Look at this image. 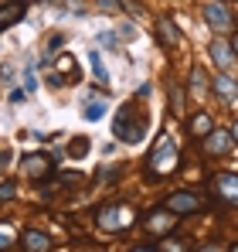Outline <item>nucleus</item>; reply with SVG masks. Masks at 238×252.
Segmentation results:
<instances>
[{
  "label": "nucleus",
  "mask_w": 238,
  "mask_h": 252,
  "mask_svg": "<svg viewBox=\"0 0 238 252\" xmlns=\"http://www.w3.org/2000/svg\"><path fill=\"white\" fill-rule=\"evenodd\" d=\"M147 126H150V116H143L133 102H126V106L116 113L113 129H116L119 140H126V143H140V140L147 136Z\"/></svg>",
  "instance_id": "1"
},
{
  "label": "nucleus",
  "mask_w": 238,
  "mask_h": 252,
  "mask_svg": "<svg viewBox=\"0 0 238 252\" xmlns=\"http://www.w3.org/2000/svg\"><path fill=\"white\" fill-rule=\"evenodd\" d=\"M180 164V150L170 143V140H163L157 150H153V157H150V167H147V177L150 181H157V177H167V174H174Z\"/></svg>",
  "instance_id": "2"
},
{
  "label": "nucleus",
  "mask_w": 238,
  "mask_h": 252,
  "mask_svg": "<svg viewBox=\"0 0 238 252\" xmlns=\"http://www.w3.org/2000/svg\"><path fill=\"white\" fill-rule=\"evenodd\" d=\"M129 208H122V205H106V208L99 211V228L102 232H126L129 228Z\"/></svg>",
  "instance_id": "3"
},
{
  "label": "nucleus",
  "mask_w": 238,
  "mask_h": 252,
  "mask_svg": "<svg viewBox=\"0 0 238 252\" xmlns=\"http://www.w3.org/2000/svg\"><path fill=\"white\" fill-rule=\"evenodd\" d=\"M204 21H208V28L211 31H232L235 28V17H232V10L228 7H221V3H204Z\"/></svg>",
  "instance_id": "4"
},
{
  "label": "nucleus",
  "mask_w": 238,
  "mask_h": 252,
  "mask_svg": "<svg viewBox=\"0 0 238 252\" xmlns=\"http://www.w3.org/2000/svg\"><path fill=\"white\" fill-rule=\"evenodd\" d=\"M163 208H170L174 215H191V211L201 208V201H198V194H191V191H174Z\"/></svg>",
  "instance_id": "5"
},
{
  "label": "nucleus",
  "mask_w": 238,
  "mask_h": 252,
  "mask_svg": "<svg viewBox=\"0 0 238 252\" xmlns=\"http://www.w3.org/2000/svg\"><path fill=\"white\" fill-rule=\"evenodd\" d=\"M177 225V215L170 208H157L147 215V232H153V235H163V232H170Z\"/></svg>",
  "instance_id": "6"
},
{
  "label": "nucleus",
  "mask_w": 238,
  "mask_h": 252,
  "mask_svg": "<svg viewBox=\"0 0 238 252\" xmlns=\"http://www.w3.org/2000/svg\"><path fill=\"white\" fill-rule=\"evenodd\" d=\"M24 174L34 177V181H44V177L51 174V160H48L44 154H28V157H24Z\"/></svg>",
  "instance_id": "7"
},
{
  "label": "nucleus",
  "mask_w": 238,
  "mask_h": 252,
  "mask_svg": "<svg viewBox=\"0 0 238 252\" xmlns=\"http://www.w3.org/2000/svg\"><path fill=\"white\" fill-rule=\"evenodd\" d=\"M21 246H24V252H51V235H44L38 228H28L21 235Z\"/></svg>",
  "instance_id": "8"
},
{
  "label": "nucleus",
  "mask_w": 238,
  "mask_h": 252,
  "mask_svg": "<svg viewBox=\"0 0 238 252\" xmlns=\"http://www.w3.org/2000/svg\"><path fill=\"white\" fill-rule=\"evenodd\" d=\"M232 143H235V140H232L228 133H221V129H211V133L204 136V150H208V154H214V157L228 154V150H232Z\"/></svg>",
  "instance_id": "9"
},
{
  "label": "nucleus",
  "mask_w": 238,
  "mask_h": 252,
  "mask_svg": "<svg viewBox=\"0 0 238 252\" xmlns=\"http://www.w3.org/2000/svg\"><path fill=\"white\" fill-rule=\"evenodd\" d=\"M211 184L225 201H238V174H218Z\"/></svg>",
  "instance_id": "10"
},
{
  "label": "nucleus",
  "mask_w": 238,
  "mask_h": 252,
  "mask_svg": "<svg viewBox=\"0 0 238 252\" xmlns=\"http://www.w3.org/2000/svg\"><path fill=\"white\" fill-rule=\"evenodd\" d=\"M214 92H218V99H225V102H235L238 99V82L225 72V75H218L214 79Z\"/></svg>",
  "instance_id": "11"
},
{
  "label": "nucleus",
  "mask_w": 238,
  "mask_h": 252,
  "mask_svg": "<svg viewBox=\"0 0 238 252\" xmlns=\"http://www.w3.org/2000/svg\"><path fill=\"white\" fill-rule=\"evenodd\" d=\"M208 51H211V58H214V65H218V68H228V65H232V58H235L232 44L221 41V38H218V41H211V48H208Z\"/></svg>",
  "instance_id": "12"
},
{
  "label": "nucleus",
  "mask_w": 238,
  "mask_h": 252,
  "mask_svg": "<svg viewBox=\"0 0 238 252\" xmlns=\"http://www.w3.org/2000/svg\"><path fill=\"white\" fill-rule=\"evenodd\" d=\"M157 34H160V41L167 44V48L180 44V31H177V24H174L170 17H160V21H157Z\"/></svg>",
  "instance_id": "13"
},
{
  "label": "nucleus",
  "mask_w": 238,
  "mask_h": 252,
  "mask_svg": "<svg viewBox=\"0 0 238 252\" xmlns=\"http://www.w3.org/2000/svg\"><path fill=\"white\" fill-rule=\"evenodd\" d=\"M24 17V3L21 0H14V3H3L0 7V28H10V24H17Z\"/></svg>",
  "instance_id": "14"
},
{
  "label": "nucleus",
  "mask_w": 238,
  "mask_h": 252,
  "mask_svg": "<svg viewBox=\"0 0 238 252\" xmlns=\"http://www.w3.org/2000/svg\"><path fill=\"white\" fill-rule=\"evenodd\" d=\"M187 129H191V136H201V140H204V136L214 129V123H211L208 113H194V116L187 120Z\"/></svg>",
  "instance_id": "15"
},
{
  "label": "nucleus",
  "mask_w": 238,
  "mask_h": 252,
  "mask_svg": "<svg viewBox=\"0 0 238 252\" xmlns=\"http://www.w3.org/2000/svg\"><path fill=\"white\" fill-rule=\"evenodd\" d=\"M208 72H204V68H194V72H191V92H194V95H204V92H208Z\"/></svg>",
  "instance_id": "16"
},
{
  "label": "nucleus",
  "mask_w": 238,
  "mask_h": 252,
  "mask_svg": "<svg viewBox=\"0 0 238 252\" xmlns=\"http://www.w3.org/2000/svg\"><path fill=\"white\" fill-rule=\"evenodd\" d=\"M89 147H92L89 136H75V140L68 143V157H72V160H82V157L89 154Z\"/></svg>",
  "instance_id": "17"
},
{
  "label": "nucleus",
  "mask_w": 238,
  "mask_h": 252,
  "mask_svg": "<svg viewBox=\"0 0 238 252\" xmlns=\"http://www.w3.org/2000/svg\"><path fill=\"white\" fill-rule=\"evenodd\" d=\"M58 68H61V72H68V85L79 82V65H75V58H72V55H61V58H58Z\"/></svg>",
  "instance_id": "18"
},
{
  "label": "nucleus",
  "mask_w": 238,
  "mask_h": 252,
  "mask_svg": "<svg viewBox=\"0 0 238 252\" xmlns=\"http://www.w3.org/2000/svg\"><path fill=\"white\" fill-rule=\"evenodd\" d=\"M102 113H106V102H102V99H95V102L89 99V106L82 109V116H85V120H92V123H95V120H102Z\"/></svg>",
  "instance_id": "19"
},
{
  "label": "nucleus",
  "mask_w": 238,
  "mask_h": 252,
  "mask_svg": "<svg viewBox=\"0 0 238 252\" xmlns=\"http://www.w3.org/2000/svg\"><path fill=\"white\" fill-rule=\"evenodd\" d=\"M170 106H174V113H177V116L184 113V89H180L177 82L170 85Z\"/></svg>",
  "instance_id": "20"
},
{
  "label": "nucleus",
  "mask_w": 238,
  "mask_h": 252,
  "mask_svg": "<svg viewBox=\"0 0 238 252\" xmlns=\"http://www.w3.org/2000/svg\"><path fill=\"white\" fill-rule=\"evenodd\" d=\"M92 72H95V82H99V85L109 82V75H106V68H102V58H99V51H92Z\"/></svg>",
  "instance_id": "21"
},
{
  "label": "nucleus",
  "mask_w": 238,
  "mask_h": 252,
  "mask_svg": "<svg viewBox=\"0 0 238 252\" xmlns=\"http://www.w3.org/2000/svg\"><path fill=\"white\" fill-rule=\"evenodd\" d=\"M163 252H191V249H187L184 239H167V242H163Z\"/></svg>",
  "instance_id": "22"
},
{
  "label": "nucleus",
  "mask_w": 238,
  "mask_h": 252,
  "mask_svg": "<svg viewBox=\"0 0 238 252\" xmlns=\"http://www.w3.org/2000/svg\"><path fill=\"white\" fill-rule=\"evenodd\" d=\"M14 194H17V188H14V181H3V184H0V201H10Z\"/></svg>",
  "instance_id": "23"
},
{
  "label": "nucleus",
  "mask_w": 238,
  "mask_h": 252,
  "mask_svg": "<svg viewBox=\"0 0 238 252\" xmlns=\"http://www.w3.org/2000/svg\"><path fill=\"white\" fill-rule=\"evenodd\" d=\"M3 246H10V235H7V232H0V249H3Z\"/></svg>",
  "instance_id": "24"
},
{
  "label": "nucleus",
  "mask_w": 238,
  "mask_h": 252,
  "mask_svg": "<svg viewBox=\"0 0 238 252\" xmlns=\"http://www.w3.org/2000/svg\"><path fill=\"white\" fill-rule=\"evenodd\" d=\"M102 7H106V10H116L119 3H116V0H102Z\"/></svg>",
  "instance_id": "25"
},
{
  "label": "nucleus",
  "mask_w": 238,
  "mask_h": 252,
  "mask_svg": "<svg viewBox=\"0 0 238 252\" xmlns=\"http://www.w3.org/2000/svg\"><path fill=\"white\" fill-rule=\"evenodd\" d=\"M228 44H232V51H235V55H238V31H235V34H232V41H228Z\"/></svg>",
  "instance_id": "26"
},
{
  "label": "nucleus",
  "mask_w": 238,
  "mask_h": 252,
  "mask_svg": "<svg viewBox=\"0 0 238 252\" xmlns=\"http://www.w3.org/2000/svg\"><path fill=\"white\" fill-rule=\"evenodd\" d=\"M10 164V154H0V167H7Z\"/></svg>",
  "instance_id": "27"
},
{
  "label": "nucleus",
  "mask_w": 238,
  "mask_h": 252,
  "mask_svg": "<svg viewBox=\"0 0 238 252\" xmlns=\"http://www.w3.org/2000/svg\"><path fill=\"white\" fill-rule=\"evenodd\" d=\"M232 140H235V143H238V120H235V123H232Z\"/></svg>",
  "instance_id": "28"
},
{
  "label": "nucleus",
  "mask_w": 238,
  "mask_h": 252,
  "mask_svg": "<svg viewBox=\"0 0 238 252\" xmlns=\"http://www.w3.org/2000/svg\"><path fill=\"white\" fill-rule=\"evenodd\" d=\"M129 252H157V249H150V246H140V249H129Z\"/></svg>",
  "instance_id": "29"
},
{
  "label": "nucleus",
  "mask_w": 238,
  "mask_h": 252,
  "mask_svg": "<svg viewBox=\"0 0 238 252\" xmlns=\"http://www.w3.org/2000/svg\"><path fill=\"white\" fill-rule=\"evenodd\" d=\"M208 252H218V249H208Z\"/></svg>",
  "instance_id": "30"
},
{
  "label": "nucleus",
  "mask_w": 238,
  "mask_h": 252,
  "mask_svg": "<svg viewBox=\"0 0 238 252\" xmlns=\"http://www.w3.org/2000/svg\"><path fill=\"white\" fill-rule=\"evenodd\" d=\"M232 252H238V246H235V249H232Z\"/></svg>",
  "instance_id": "31"
},
{
  "label": "nucleus",
  "mask_w": 238,
  "mask_h": 252,
  "mask_svg": "<svg viewBox=\"0 0 238 252\" xmlns=\"http://www.w3.org/2000/svg\"><path fill=\"white\" fill-rule=\"evenodd\" d=\"M21 3H24V0H21Z\"/></svg>",
  "instance_id": "32"
}]
</instances>
